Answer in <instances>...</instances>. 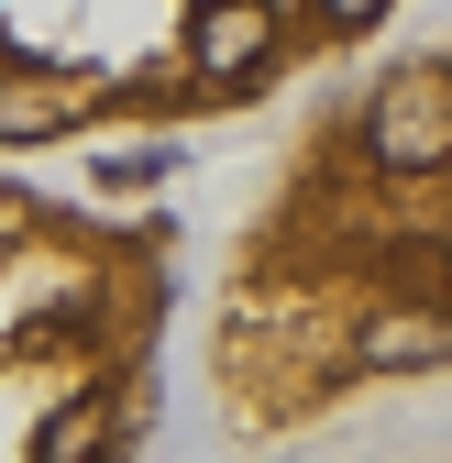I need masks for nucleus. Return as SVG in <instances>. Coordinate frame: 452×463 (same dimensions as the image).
I'll use <instances>...</instances> for the list:
<instances>
[{
	"instance_id": "nucleus-1",
	"label": "nucleus",
	"mask_w": 452,
	"mask_h": 463,
	"mask_svg": "<svg viewBox=\"0 0 452 463\" xmlns=\"http://www.w3.org/2000/svg\"><path fill=\"white\" fill-rule=\"evenodd\" d=\"M353 144H364V165H386V177H441L452 165V67H398L364 99Z\"/></svg>"
},
{
	"instance_id": "nucleus-2",
	"label": "nucleus",
	"mask_w": 452,
	"mask_h": 463,
	"mask_svg": "<svg viewBox=\"0 0 452 463\" xmlns=\"http://www.w3.org/2000/svg\"><path fill=\"white\" fill-rule=\"evenodd\" d=\"M353 375H419L452 364V298H419V287H386V298L353 309Z\"/></svg>"
},
{
	"instance_id": "nucleus-3",
	"label": "nucleus",
	"mask_w": 452,
	"mask_h": 463,
	"mask_svg": "<svg viewBox=\"0 0 452 463\" xmlns=\"http://www.w3.org/2000/svg\"><path fill=\"white\" fill-rule=\"evenodd\" d=\"M188 67H199V89L210 99H232V89H254V78H276V55H287V44H276V12H265V0H210V12L188 23Z\"/></svg>"
},
{
	"instance_id": "nucleus-4",
	"label": "nucleus",
	"mask_w": 452,
	"mask_h": 463,
	"mask_svg": "<svg viewBox=\"0 0 452 463\" xmlns=\"http://www.w3.org/2000/svg\"><path fill=\"white\" fill-rule=\"evenodd\" d=\"M99 110V89L78 78H0V144H33V133H78Z\"/></svg>"
},
{
	"instance_id": "nucleus-5",
	"label": "nucleus",
	"mask_w": 452,
	"mask_h": 463,
	"mask_svg": "<svg viewBox=\"0 0 452 463\" xmlns=\"http://www.w3.org/2000/svg\"><path fill=\"white\" fill-rule=\"evenodd\" d=\"M309 12H320V23H331V33H375V23H386V12H398V0H309Z\"/></svg>"
},
{
	"instance_id": "nucleus-6",
	"label": "nucleus",
	"mask_w": 452,
	"mask_h": 463,
	"mask_svg": "<svg viewBox=\"0 0 452 463\" xmlns=\"http://www.w3.org/2000/svg\"><path fill=\"white\" fill-rule=\"evenodd\" d=\"M0 254H33V199H0Z\"/></svg>"
},
{
	"instance_id": "nucleus-7",
	"label": "nucleus",
	"mask_w": 452,
	"mask_h": 463,
	"mask_svg": "<svg viewBox=\"0 0 452 463\" xmlns=\"http://www.w3.org/2000/svg\"><path fill=\"white\" fill-rule=\"evenodd\" d=\"M265 12H276V23H287V12H309V0H265Z\"/></svg>"
}]
</instances>
